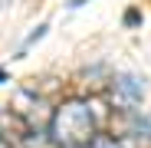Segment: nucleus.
<instances>
[{"mask_svg":"<svg viewBox=\"0 0 151 148\" xmlns=\"http://www.w3.org/2000/svg\"><path fill=\"white\" fill-rule=\"evenodd\" d=\"M141 17H138V10H128V13H125V23H138Z\"/></svg>","mask_w":151,"mask_h":148,"instance_id":"nucleus-4","label":"nucleus"},{"mask_svg":"<svg viewBox=\"0 0 151 148\" xmlns=\"http://www.w3.org/2000/svg\"><path fill=\"white\" fill-rule=\"evenodd\" d=\"M86 148H122V142H118V135H95Z\"/></svg>","mask_w":151,"mask_h":148,"instance_id":"nucleus-3","label":"nucleus"},{"mask_svg":"<svg viewBox=\"0 0 151 148\" xmlns=\"http://www.w3.org/2000/svg\"><path fill=\"white\" fill-rule=\"evenodd\" d=\"M0 148H10V142H7V138H4V135H0Z\"/></svg>","mask_w":151,"mask_h":148,"instance_id":"nucleus-5","label":"nucleus"},{"mask_svg":"<svg viewBox=\"0 0 151 148\" xmlns=\"http://www.w3.org/2000/svg\"><path fill=\"white\" fill-rule=\"evenodd\" d=\"M49 135L59 148H86L95 138V112L92 102L82 99H66L56 105L53 118H49Z\"/></svg>","mask_w":151,"mask_h":148,"instance_id":"nucleus-1","label":"nucleus"},{"mask_svg":"<svg viewBox=\"0 0 151 148\" xmlns=\"http://www.w3.org/2000/svg\"><path fill=\"white\" fill-rule=\"evenodd\" d=\"M145 99V79L132 76V72H122V76L112 79V102L122 109H135Z\"/></svg>","mask_w":151,"mask_h":148,"instance_id":"nucleus-2","label":"nucleus"}]
</instances>
